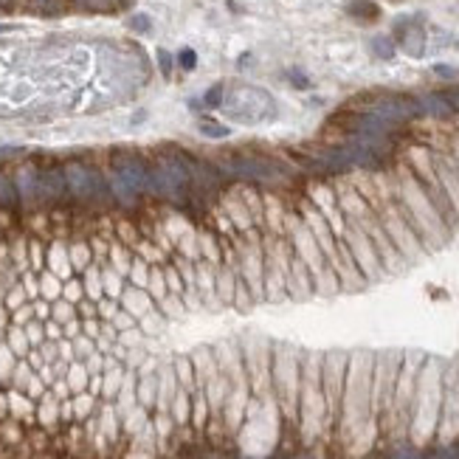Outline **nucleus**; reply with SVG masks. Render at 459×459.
Returning a JSON list of instances; mask_svg holds the SVG:
<instances>
[{"label": "nucleus", "instance_id": "nucleus-2", "mask_svg": "<svg viewBox=\"0 0 459 459\" xmlns=\"http://www.w3.org/2000/svg\"><path fill=\"white\" fill-rule=\"evenodd\" d=\"M63 172H65V183H68V198L85 209L90 206H113V195H110V180H107V172H102L96 164L90 161H68L63 164Z\"/></svg>", "mask_w": 459, "mask_h": 459}, {"label": "nucleus", "instance_id": "nucleus-3", "mask_svg": "<svg viewBox=\"0 0 459 459\" xmlns=\"http://www.w3.org/2000/svg\"><path fill=\"white\" fill-rule=\"evenodd\" d=\"M223 110L228 118L239 121V125H259V121H273L279 113L277 99H273L268 90L254 87V85H237L231 87L226 99H223Z\"/></svg>", "mask_w": 459, "mask_h": 459}, {"label": "nucleus", "instance_id": "nucleus-10", "mask_svg": "<svg viewBox=\"0 0 459 459\" xmlns=\"http://www.w3.org/2000/svg\"><path fill=\"white\" fill-rule=\"evenodd\" d=\"M37 14H59L65 9V0H25Z\"/></svg>", "mask_w": 459, "mask_h": 459}, {"label": "nucleus", "instance_id": "nucleus-11", "mask_svg": "<svg viewBox=\"0 0 459 459\" xmlns=\"http://www.w3.org/2000/svg\"><path fill=\"white\" fill-rule=\"evenodd\" d=\"M223 99H226V85H214L206 90L200 102H203V107L214 110V107H223Z\"/></svg>", "mask_w": 459, "mask_h": 459}, {"label": "nucleus", "instance_id": "nucleus-12", "mask_svg": "<svg viewBox=\"0 0 459 459\" xmlns=\"http://www.w3.org/2000/svg\"><path fill=\"white\" fill-rule=\"evenodd\" d=\"M372 51H375V56H381V59H392L394 51H397V45H394L392 37H375V40H372Z\"/></svg>", "mask_w": 459, "mask_h": 459}, {"label": "nucleus", "instance_id": "nucleus-6", "mask_svg": "<svg viewBox=\"0 0 459 459\" xmlns=\"http://www.w3.org/2000/svg\"><path fill=\"white\" fill-rule=\"evenodd\" d=\"M12 175H14V186H17V195H20V206L40 209V200H37V164H20Z\"/></svg>", "mask_w": 459, "mask_h": 459}, {"label": "nucleus", "instance_id": "nucleus-1", "mask_svg": "<svg viewBox=\"0 0 459 459\" xmlns=\"http://www.w3.org/2000/svg\"><path fill=\"white\" fill-rule=\"evenodd\" d=\"M220 169L234 183H248V186H262V183L279 180L282 175H290V167L279 158L265 156V152H248V149H231L217 161Z\"/></svg>", "mask_w": 459, "mask_h": 459}, {"label": "nucleus", "instance_id": "nucleus-14", "mask_svg": "<svg viewBox=\"0 0 459 459\" xmlns=\"http://www.w3.org/2000/svg\"><path fill=\"white\" fill-rule=\"evenodd\" d=\"M76 6H82V9H94V12H107V9H113L118 0H74Z\"/></svg>", "mask_w": 459, "mask_h": 459}, {"label": "nucleus", "instance_id": "nucleus-16", "mask_svg": "<svg viewBox=\"0 0 459 459\" xmlns=\"http://www.w3.org/2000/svg\"><path fill=\"white\" fill-rule=\"evenodd\" d=\"M434 74L442 76V79H453V76H456V68H453V65H434Z\"/></svg>", "mask_w": 459, "mask_h": 459}, {"label": "nucleus", "instance_id": "nucleus-15", "mask_svg": "<svg viewBox=\"0 0 459 459\" xmlns=\"http://www.w3.org/2000/svg\"><path fill=\"white\" fill-rule=\"evenodd\" d=\"M178 65H180L183 71H192V68L198 65V54H195L192 48H183V51L178 54Z\"/></svg>", "mask_w": 459, "mask_h": 459}, {"label": "nucleus", "instance_id": "nucleus-17", "mask_svg": "<svg viewBox=\"0 0 459 459\" xmlns=\"http://www.w3.org/2000/svg\"><path fill=\"white\" fill-rule=\"evenodd\" d=\"M158 59H161V68H164V74H169V63H172V59H169V54H167V51H158Z\"/></svg>", "mask_w": 459, "mask_h": 459}, {"label": "nucleus", "instance_id": "nucleus-4", "mask_svg": "<svg viewBox=\"0 0 459 459\" xmlns=\"http://www.w3.org/2000/svg\"><path fill=\"white\" fill-rule=\"evenodd\" d=\"M147 172H149V156H144L138 149L116 147L107 156V175L138 189L144 198H147Z\"/></svg>", "mask_w": 459, "mask_h": 459}, {"label": "nucleus", "instance_id": "nucleus-7", "mask_svg": "<svg viewBox=\"0 0 459 459\" xmlns=\"http://www.w3.org/2000/svg\"><path fill=\"white\" fill-rule=\"evenodd\" d=\"M118 301H121V308H125L127 313H133L138 321L147 316V313H152L158 308L156 304V299L149 296V290H144V288H136V285H125V290H121V296H118Z\"/></svg>", "mask_w": 459, "mask_h": 459}, {"label": "nucleus", "instance_id": "nucleus-18", "mask_svg": "<svg viewBox=\"0 0 459 459\" xmlns=\"http://www.w3.org/2000/svg\"><path fill=\"white\" fill-rule=\"evenodd\" d=\"M3 32H9V25H3V23H0V34H3Z\"/></svg>", "mask_w": 459, "mask_h": 459}, {"label": "nucleus", "instance_id": "nucleus-5", "mask_svg": "<svg viewBox=\"0 0 459 459\" xmlns=\"http://www.w3.org/2000/svg\"><path fill=\"white\" fill-rule=\"evenodd\" d=\"M37 200L40 209H59L68 200V183L63 164H37Z\"/></svg>", "mask_w": 459, "mask_h": 459}, {"label": "nucleus", "instance_id": "nucleus-9", "mask_svg": "<svg viewBox=\"0 0 459 459\" xmlns=\"http://www.w3.org/2000/svg\"><path fill=\"white\" fill-rule=\"evenodd\" d=\"M200 133H203L206 138H228V136H231V127H226L223 121H217V118L203 116V118H200Z\"/></svg>", "mask_w": 459, "mask_h": 459}, {"label": "nucleus", "instance_id": "nucleus-19", "mask_svg": "<svg viewBox=\"0 0 459 459\" xmlns=\"http://www.w3.org/2000/svg\"><path fill=\"white\" fill-rule=\"evenodd\" d=\"M456 48H459V37H456Z\"/></svg>", "mask_w": 459, "mask_h": 459}, {"label": "nucleus", "instance_id": "nucleus-13", "mask_svg": "<svg viewBox=\"0 0 459 459\" xmlns=\"http://www.w3.org/2000/svg\"><path fill=\"white\" fill-rule=\"evenodd\" d=\"M127 25L133 28L136 34H149V32H152V20H149L147 14H133V17L127 20Z\"/></svg>", "mask_w": 459, "mask_h": 459}, {"label": "nucleus", "instance_id": "nucleus-8", "mask_svg": "<svg viewBox=\"0 0 459 459\" xmlns=\"http://www.w3.org/2000/svg\"><path fill=\"white\" fill-rule=\"evenodd\" d=\"M20 206V195L14 186V175L9 169H0V209L14 211Z\"/></svg>", "mask_w": 459, "mask_h": 459}, {"label": "nucleus", "instance_id": "nucleus-20", "mask_svg": "<svg viewBox=\"0 0 459 459\" xmlns=\"http://www.w3.org/2000/svg\"><path fill=\"white\" fill-rule=\"evenodd\" d=\"M0 149H3V147H0Z\"/></svg>", "mask_w": 459, "mask_h": 459}]
</instances>
